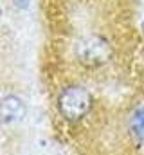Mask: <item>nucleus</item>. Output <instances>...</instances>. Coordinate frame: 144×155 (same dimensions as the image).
<instances>
[{
    "label": "nucleus",
    "mask_w": 144,
    "mask_h": 155,
    "mask_svg": "<svg viewBox=\"0 0 144 155\" xmlns=\"http://www.w3.org/2000/svg\"><path fill=\"white\" fill-rule=\"evenodd\" d=\"M0 16H2V9H0Z\"/></svg>",
    "instance_id": "0eeeda50"
},
{
    "label": "nucleus",
    "mask_w": 144,
    "mask_h": 155,
    "mask_svg": "<svg viewBox=\"0 0 144 155\" xmlns=\"http://www.w3.org/2000/svg\"><path fill=\"white\" fill-rule=\"evenodd\" d=\"M130 128H132V134H133L139 141H144V107L137 108V110L132 114Z\"/></svg>",
    "instance_id": "20e7f679"
},
{
    "label": "nucleus",
    "mask_w": 144,
    "mask_h": 155,
    "mask_svg": "<svg viewBox=\"0 0 144 155\" xmlns=\"http://www.w3.org/2000/svg\"><path fill=\"white\" fill-rule=\"evenodd\" d=\"M13 2H15V5L20 7V9H25V7L29 5V0H13Z\"/></svg>",
    "instance_id": "39448f33"
},
{
    "label": "nucleus",
    "mask_w": 144,
    "mask_h": 155,
    "mask_svg": "<svg viewBox=\"0 0 144 155\" xmlns=\"http://www.w3.org/2000/svg\"><path fill=\"white\" fill-rule=\"evenodd\" d=\"M27 107L25 103L18 97V96H5L0 99V121L9 124V123H16L20 119L25 117Z\"/></svg>",
    "instance_id": "7ed1b4c3"
},
{
    "label": "nucleus",
    "mask_w": 144,
    "mask_h": 155,
    "mask_svg": "<svg viewBox=\"0 0 144 155\" xmlns=\"http://www.w3.org/2000/svg\"><path fill=\"white\" fill-rule=\"evenodd\" d=\"M142 33H144V20H142Z\"/></svg>",
    "instance_id": "423d86ee"
},
{
    "label": "nucleus",
    "mask_w": 144,
    "mask_h": 155,
    "mask_svg": "<svg viewBox=\"0 0 144 155\" xmlns=\"http://www.w3.org/2000/svg\"><path fill=\"white\" fill-rule=\"evenodd\" d=\"M60 110L69 121H77L87 116L92 105L90 92L83 87H67L60 94Z\"/></svg>",
    "instance_id": "f03ea898"
},
{
    "label": "nucleus",
    "mask_w": 144,
    "mask_h": 155,
    "mask_svg": "<svg viewBox=\"0 0 144 155\" xmlns=\"http://www.w3.org/2000/svg\"><path fill=\"white\" fill-rule=\"evenodd\" d=\"M76 56L85 67H101L112 56V45L99 35H90L76 43Z\"/></svg>",
    "instance_id": "f257e3e1"
}]
</instances>
